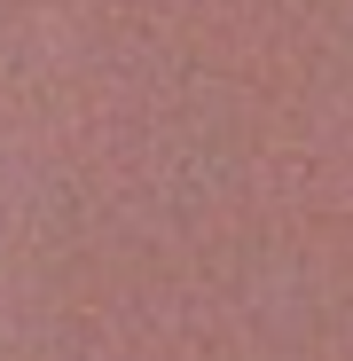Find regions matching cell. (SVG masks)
Masks as SVG:
<instances>
[]
</instances>
